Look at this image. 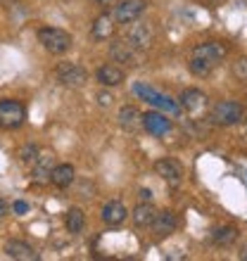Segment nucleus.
I'll list each match as a JSON object with an SVG mask.
<instances>
[{"instance_id": "nucleus-12", "label": "nucleus", "mask_w": 247, "mask_h": 261, "mask_svg": "<svg viewBox=\"0 0 247 261\" xmlns=\"http://www.w3.org/2000/svg\"><path fill=\"white\" fill-rule=\"evenodd\" d=\"M176 226H179L176 214L169 212V209H164V212H157V214H155V219H152V223H150L152 233L157 235V238H166V235H171L174 230H176Z\"/></svg>"}, {"instance_id": "nucleus-29", "label": "nucleus", "mask_w": 247, "mask_h": 261, "mask_svg": "<svg viewBox=\"0 0 247 261\" xmlns=\"http://www.w3.org/2000/svg\"><path fill=\"white\" fill-rule=\"evenodd\" d=\"M7 214H10V204H7V199L0 197V219H3V216H7Z\"/></svg>"}, {"instance_id": "nucleus-9", "label": "nucleus", "mask_w": 247, "mask_h": 261, "mask_svg": "<svg viewBox=\"0 0 247 261\" xmlns=\"http://www.w3.org/2000/svg\"><path fill=\"white\" fill-rule=\"evenodd\" d=\"M147 3L145 0H121L119 5H114V12H112V19L117 24H131L143 17Z\"/></svg>"}, {"instance_id": "nucleus-19", "label": "nucleus", "mask_w": 247, "mask_h": 261, "mask_svg": "<svg viewBox=\"0 0 247 261\" xmlns=\"http://www.w3.org/2000/svg\"><path fill=\"white\" fill-rule=\"evenodd\" d=\"M155 206L150 204V202H140V204L133 209V223H136L138 228H150V223H152V219H155Z\"/></svg>"}, {"instance_id": "nucleus-17", "label": "nucleus", "mask_w": 247, "mask_h": 261, "mask_svg": "<svg viewBox=\"0 0 247 261\" xmlns=\"http://www.w3.org/2000/svg\"><path fill=\"white\" fill-rule=\"evenodd\" d=\"M74 178H76V171L71 164H57L50 171V183L57 188H69L74 183Z\"/></svg>"}, {"instance_id": "nucleus-28", "label": "nucleus", "mask_w": 247, "mask_h": 261, "mask_svg": "<svg viewBox=\"0 0 247 261\" xmlns=\"http://www.w3.org/2000/svg\"><path fill=\"white\" fill-rule=\"evenodd\" d=\"M138 197H140V202H150V199H152V193L147 190V188H140V193H138Z\"/></svg>"}, {"instance_id": "nucleus-7", "label": "nucleus", "mask_w": 247, "mask_h": 261, "mask_svg": "<svg viewBox=\"0 0 247 261\" xmlns=\"http://www.w3.org/2000/svg\"><path fill=\"white\" fill-rule=\"evenodd\" d=\"M27 110L17 100H0V126L3 128H17L24 124Z\"/></svg>"}, {"instance_id": "nucleus-2", "label": "nucleus", "mask_w": 247, "mask_h": 261, "mask_svg": "<svg viewBox=\"0 0 247 261\" xmlns=\"http://www.w3.org/2000/svg\"><path fill=\"white\" fill-rule=\"evenodd\" d=\"M38 43H41L48 53H53V55H64V53H69L74 38H71V34L64 31V29L43 27V29H38Z\"/></svg>"}, {"instance_id": "nucleus-11", "label": "nucleus", "mask_w": 247, "mask_h": 261, "mask_svg": "<svg viewBox=\"0 0 247 261\" xmlns=\"http://www.w3.org/2000/svg\"><path fill=\"white\" fill-rule=\"evenodd\" d=\"M155 173H157L162 180H166L171 188H179L181 180H183V166L174 159H159L155 162Z\"/></svg>"}, {"instance_id": "nucleus-23", "label": "nucleus", "mask_w": 247, "mask_h": 261, "mask_svg": "<svg viewBox=\"0 0 247 261\" xmlns=\"http://www.w3.org/2000/svg\"><path fill=\"white\" fill-rule=\"evenodd\" d=\"M34 176H36V180L38 183H45V180H50V171H53V157H45V154H41V159L36 162L34 166Z\"/></svg>"}, {"instance_id": "nucleus-14", "label": "nucleus", "mask_w": 247, "mask_h": 261, "mask_svg": "<svg viewBox=\"0 0 247 261\" xmlns=\"http://www.w3.org/2000/svg\"><path fill=\"white\" fill-rule=\"evenodd\" d=\"M103 221L107 223V226H119V223H124L126 221V216H129V209H126V204L124 202H119V199H112V202H107V204L103 206Z\"/></svg>"}, {"instance_id": "nucleus-30", "label": "nucleus", "mask_w": 247, "mask_h": 261, "mask_svg": "<svg viewBox=\"0 0 247 261\" xmlns=\"http://www.w3.org/2000/svg\"><path fill=\"white\" fill-rule=\"evenodd\" d=\"M93 3H97V5H110L112 0H93Z\"/></svg>"}, {"instance_id": "nucleus-32", "label": "nucleus", "mask_w": 247, "mask_h": 261, "mask_svg": "<svg viewBox=\"0 0 247 261\" xmlns=\"http://www.w3.org/2000/svg\"><path fill=\"white\" fill-rule=\"evenodd\" d=\"M245 133H247V119H245Z\"/></svg>"}, {"instance_id": "nucleus-8", "label": "nucleus", "mask_w": 247, "mask_h": 261, "mask_svg": "<svg viewBox=\"0 0 247 261\" xmlns=\"http://www.w3.org/2000/svg\"><path fill=\"white\" fill-rule=\"evenodd\" d=\"M133 93H136L138 97H143L145 102L155 105V107H159L162 112H179V105L174 102L171 97L162 95V93H157V90L152 88V86H147V83H136L133 86Z\"/></svg>"}, {"instance_id": "nucleus-18", "label": "nucleus", "mask_w": 247, "mask_h": 261, "mask_svg": "<svg viewBox=\"0 0 247 261\" xmlns=\"http://www.w3.org/2000/svg\"><path fill=\"white\" fill-rule=\"evenodd\" d=\"M112 36H114V19L110 14H100L93 21V38L95 41H110Z\"/></svg>"}, {"instance_id": "nucleus-16", "label": "nucleus", "mask_w": 247, "mask_h": 261, "mask_svg": "<svg viewBox=\"0 0 247 261\" xmlns=\"http://www.w3.org/2000/svg\"><path fill=\"white\" fill-rule=\"evenodd\" d=\"M95 79L100 86L112 88V86H119V83L124 81V69L119 67V64H103V67H97Z\"/></svg>"}, {"instance_id": "nucleus-27", "label": "nucleus", "mask_w": 247, "mask_h": 261, "mask_svg": "<svg viewBox=\"0 0 247 261\" xmlns=\"http://www.w3.org/2000/svg\"><path fill=\"white\" fill-rule=\"evenodd\" d=\"M12 209H14L17 214H27V212H29V204L19 199V202H14V204H12Z\"/></svg>"}, {"instance_id": "nucleus-21", "label": "nucleus", "mask_w": 247, "mask_h": 261, "mask_svg": "<svg viewBox=\"0 0 247 261\" xmlns=\"http://www.w3.org/2000/svg\"><path fill=\"white\" fill-rule=\"evenodd\" d=\"M140 112L136 110V107H131V105H126V107H121L119 110V126L121 128H126V130H133V128H138L140 126Z\"/></svg>"}, {"instance_id": "nucleus-10", "label": "nucleus", "mask_w": 247, "mask_h": 261, "mask_svg": "<svg viewBox=\"0 0 247 261\" xmlns=\"http://www.w3.org/2000/svg\"><path fill=\"white\" fill-rule=\"evenodd\" d=\"M140 126H143L150 136H166L169 130H171V119L162 114V112H145L143 117H140Z\"/></svg>"}, {"instance_id": "nucleus-6", "label": "nucleus", "mask_w": 247, "mask_h": 261, "mask_svg": "<svg viewBox=\"0 0 247 261\" xmlns=\"http://www.w3.org/2000/svg\"><path fill=\"white\" fill-rule=\"evenodd\" d=\"M126 41L138 50H147L152 45V41H155V29L147 21H140V19L131 21L129 31H126Z\"/></svg>"}, {"instance_id": "nucleus-20", "label": "nucleus", "mask_w": 247, "mask_h": 261, "mask_svg": "<svg viewBox=\"0 0 247 261\" xmlns=\"http://www.w3.org/2000/svg\"><path fill=\"white\" fill-rule=\"evenodd\" d=\"M64 226H67V230L71 235H79L83 230V226H86V214H83L79 206H71V209L64 214Z\"/></svg>"}, {"instance_id": "nucleus-22", "label": "nucleus", "mask_w": 247, "mask_h": 261, "mask_svg": "<svg viewBox=\"0 0 247 261\" xmlns=\"http://www.w3.org/2000/svg\"><path fill=\"white\" fill-rule=\"evenodd\" d=\"M235 238H238V228L235 226H219L216 230L212 233V240L221 247H226V245H233Z\"/></svg>"}, {"instance_id": "nucleus-5", "label": "nucleus", "mask_w": 247, "mask_h": 261, "mask_svg": "<svg viewBox=\"0 0 247 261\" xmlns=\"http://www.w3.org/2000/svg\"><path fill=\"white\" fill-rule=\"evenodd\" d=\"M55 76L64 88H81L88 81V71L76 62H60L55 69Z\"/></svg>"}, {"instance_id": "nucleus-24", "label": "nucleus", "mask_w": 247, "mask_h": 261, "mask_svg": "<svg viewBox=\"0 0 247 261\" xmlns=\"http://www.w3.org/2000/svg\"><path fill=\"white\" fill-rule=\"evenodd\" d=\"M17 157L24 166H34L38 159H41V150H38V145L29 143V145H21L19 152H17Z\"/></svg>"}, {"instance_id": "nucleus-25", "label": "nucleus", "mask_w": 247, "mask_h": 261, "mask_svg": "<svg viewBox=\"0 0 247 261\" xmlns=\"http://www.w3.org/2000/svg\"><path fill=\"white\" fill-rule=\"evenodd\" d=\"M233 74L238 76L240 81L247 83V57H240V60L233 64Z\"/></svg>"}, {"instance_id": "nucleus-13", "label": "nucleus", "mask_w": 247, "mask_h": 261, "mask_svg": "<svg viewBox=\"0 0 247 261\" xmlns=\"http://www.w3.org/2000/svg\"><path fill=\"white\" fill-rule=\"evenodd\" d=\"M207 105V95L197 88H185L181 93V107H183L188 114H197V112L205 110Z\"/></svg>"}, {"instance_id": "nucleus-26", "label": "nucleus", "mask_w": 247, "mask_h": 261, "mask_svg": "<svg viewBox=\"0 0 247 261\" xmlns=\"http://www.w3.org/2000/svg\"><path fill=\"white\" fill-rule=\"evenodd\" d=\"M95 97H97V105H100V107H112V102H114L112 93H107V90H100Z\"/></svg>"}, {"instance_id": "nucleus-15", "label": "nucleus", "mask_w": 247, "mask_h": 261, "mask_svg": "<svg viewBox=\"0 0 247 261\" xmlns=\"http://www.w3.org/2000/svg\"><path fill=\"white\" fill-rule=\"evenodd\" d=\"M5 254L10 259H19V261H36L38 259V252H36L31 245L21 240H7L5 242Z\"/></svg>"}, {"instance_id": "nucleus-3", "label": "nucleus", "mask_w": 247, "mask_h": 261, "mask_svg": "<svg viewBox=\"0 0 247 261\" xmlns=\"http://www.w3.org/2000/svg\"><path fill=\"white\" fill-rule=\"evenodd\" d=\"M209 119L216 126H235L238 121L245 119V107L240 102H233V100H221V102L212 105Z\"/></svg>"}, {"instance_id": "nucleus-1", "label": "nucleus", "mask_w": 247, "mask_h": 261, "mask_svg": "<svg viewBox=\"0 0 247 261\" xmlns=\"http://www.w3.org/2000/svg\"><path fill=\"white\" fill-rule=\"evenodd\" d=\"M226 45L219 41H207V43H200L197 48H192V55H190V71L195 76H207L212 74V69L226 57Z\"/></svg>"}, {"instance_id": "nucleus-4", "label": "nucleus", "mask_w": 247, "mask_h": 261, "mask_svg": "<svg viewBox=\"0 0 247 261\" xmlns=\"http://www.w3.org/2000/svg\"><path fill=\"white\" fill-rule=\"evenodd\" d=\"M110 57L114 60V62L124 64V67H140V64H145L143 50L133 48L126 38L112 43V45H110Z\"/></svg>"}, {"instance_id": "nucleus-31", "label": "nucleus", "mask_w": 247, "mask_h": 261, "mask_svg": "<svg viewBox=\"0 0 247 261\" xmlns=\"http://www.w3.org/2000/svg\"><path fill=\"white\" fill-rule=\"evenodd\" d=\"M240 256H242V259H245V261H247V247H245V252H242V254H240Z\"/></svg>"}]
</instances>
